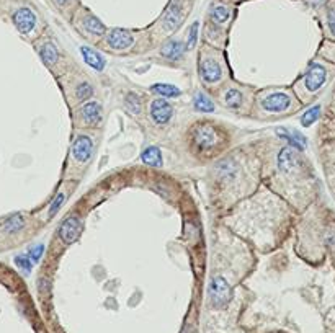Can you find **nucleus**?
I'll use <instances>...</instances> for the list:
<instances>
[{
    "instance_id": "a211bd4d",
    "label": "nucleus",
    "mask_w": 335,
    "mask_h": 333,
    "mask_svg": "<svg viewBox=\"0 0 335 333\" xmlns=\"http://www.w3.org/2000/svg\"><path fill=\"white\" fill-rule=\"evenodd\" d=\"M25 226H27V219H25V216L23 214H13V216H10L4 222L2 232L8 234V235L18 234V232H22V230L25 229Z\"/></svg>"
},
{
    "instance_id": "5701e85b",
    "label": "nucleus",
    "mask_w": 335,
    "mask_h": 333,
    "mask_svg": "<svg viewBox=\"0 0 335 333\" xmlns=\"http://www.w3.org/2000/svg\"><path fill=\"white\" fill-rule=\"evenodd\" d=\"M193 106H195L196 111H200V113H213V111H214V103L211 101V98L206 97L204 93H201V92H198L195 95Z\"/></svg>"
},
{
    "instance_id": "0eeeda50",
    "label": "nucleus",
    "mask_w": 335,
    "mask_h": 333,
    "mask_svg": "<svg viewBox=\"0 0 335 333\" xmlns=\"http://www.w3.org/2000/svg\"><path fill=\"white\" fill-rule=\"evenodd\" d=\"M200 75L204 83L213 85L222 79V64L216 56H201Z\"/></svg>"
},
{
    "instance_id": "bb28decb",
    "label": "nucleus",
    "mask_w": 335,
    "mask_h": 333,
    "mask_svg": "<svg viewBox=\"0 0 335 333\" xmlns=\"http://www.w3.org/2000/svg\"><path fill=\"white\" fill-rule=\"evenodd\" d=\"M93 93V87L92 83L89 82H80L77 83L75 87V101L77 103H83V101H87Z\"/></svg>"
},
{
    "instance_id": "c85d7f7f",
    "label": "nucleus",
    "mask_w": 335,
    "mask_h": 333,
    "mask_svg": "<svg viewBox=\"0 0 335 333\" xmlns=\"http://www.w3.org/2000/svg\"><path fill=\"white\" fill-rule=\"evenodd\" d=\"M319 115H321V106H312V108H309L306 113L301 116V124L304 126V127H307V126H311L312 123H316L317 121V118H319Z\"/></svg>"
},
{
    "instance_id": "423d86ee",
    "label": "nucleus",
    "mask_w": 335,
    "mask_h": 333,
    "mask_svg": "<svg viewBox=\"0 0 335 333\" xmlns=\"http://www.w3.org/2000/svg\"><path fill=\"white\" fill-rule=\"evenodd\" d=\"M325 80H327V71H325V67L314 62V64L309 65V69L306 71L303 80H301V87L307 93H316V92L321 90V87L325 83Z\"/></svg>"
},
{
    "instance_id": "7ed1b4c3",
    "label": "nucleus",
    "mask_w": 335,
    "mask_h": 333,
    "mask_svg": "<svg viewBox=\"0 0 335 333\" xmlns=\"http://www.w3.org/2000/svg\"><path fill=\"white\" fill-rule=\"evenodd\" d=\"M93 150H95V144L90 136H77L71 147V162L75 167L87 165L93 157Z\"/></svg>"
},
{
    "instance_id": "9b49d317",
    "label": "nucleus",
    "mask_w": 335,
    "mask_h": 333,
    "mask_svg": "<svg viewBox=\"0 0 335 333\" xmlns=\"http://www.w3.org/2000/svg\"><path fill=\"white\" fill-rule=\"evenodd\" d=\"M107 45L113 51H126L133 48L134 45V35L121 28H113L107 35Z\"/></svg>"
},
{
    "instance_id": "f3484780",
    "label": "nucleus",
    "mask_w": 335,
    "mask_h": 333,
    "mask_svg": "<svg viewBox=\"0 0 335 333\" xmlns=\"http://www.w3.org/2000/svg\"><path fill=\"white\" fill-rule=\"evenodd\" d=\"M222 103L231 109H237L244 105V93L239 88L229 87L224 93H222Z\"/></svg>"
},
{
    "instance_id": "2eb2a0df",
    "label": "nucleus",
    "mask_w": 335,
    "mask_h": 333,
    "mask_svg": "<svg viewBox=\"0 0 335 333\" xmlns=\"http://www.w3.org/2000/svg\"><path fill=\"white\" fill-rule=\"evenodd\" d=\"M277 136L283 141H286L289 147H295L298 150H304L306 147V138L303 134H299V131H289L286 127H278Z\"/></svg>"
},
{
    "instance_id": "20e7f679",
    "label": "nucleus",
    "mask_w": 335,
    "mask_h": 333,
    "mask_svg": "<svg viewBox=\"0 0 335 333\" xmlns=\"http://www.w3.org/2000/svg\"><path fill=\"white\" fill-rule=\"evenodd\" d=\"M210 301L216 309H224L233 299V289L222 276H213L210 283Z\"/></svg>"
},
{
    "instance_id": "b1692460",
    "label": "nucleus",
    "mask_w": 335,
    "mask_h": 333,
    "mask_svg": "<svg viewBox=\"0 0 335 333\" xmlns=\"http://www.w3.org/2000/svg\"><path fill=\"white\" fill-rule=\"evenodd\" d=\"M124 105L128 109H130V113H133L134 116H139L142 113V100L134 92H130L124 97Z\"/></svg>"
},
{
    "instance_id": "ddd939ff",
    "label": "nucleus",
    "mask_w": 335,
    "mask_h": 333,
    "mask_svg": "<svg viewBox=\"0 0 335 333\" xmlns=\"http://www.w3.org/2000/svg\"><path fill=\"white\" fill-rule=\"evenodd\" d=\"M239 172L240 168L233 157H226L216 164V173L222 183H234L236 178L239 176Z\"/></svg>"
},
{
    "instance_id": "393cba45",
    "label": "nucleus",
    "mask_w": 335,
    "mask_h": 333,
    "mask_svg": "<svg viewBox=\"0 0 335 333\" xmlns=\"http://www.w3.org/2000/svg\"><path fill=\"white\" fill-rule=\"evenodd\" d=\"M211 20L213 23H216V25H222V23H226L229 20V16H231V12H229V8L226 5H222V4H216V5H213L211 8Z\"/></svg>"
},
{
    "instance_id": "4468645a",
    "label": "nucleus",
    "mask_w": 335,
    "mask_h": 333,
    "mask_svg": "<svg viewBox=\"0 0 335 333\" xmlns=\"http://www.w3.org/2000/svg\"><path fill=\"white\" fill-rule=\"evenodd\" d=\"M186 46L180 39H169L164 42V46L160 48V54L164 59L170 62H178L180 59H183Z\"/></svg>"
},
{
    "instance_id": "f8f14e48",
    "label": "nucleus",
    "mask_w": 335,
    "mask_h": 333,
    "mask_svg": "<svg viewBox=\"0 0 335 333\" xmlns=\"http://www.w3.org/2000/svg\"><path fill=\"white\" fill-rule=\"evenodd\" d=\"M12 20L16 30H18L22 35H30V33L36 28V15H34L31 8H27V7L18 8V10L13 13Z\"/></svg>"
},
{
    "instance_id": "aec40b11",
    "label": "nucleus",
    "mask_w": 335,
    "mask_h": 333,
    "mask_svg": "<svg viewBox=\"0 0 335 333\" xmlns=\"http://www.w3.org/2000/svg\"><path fill=\"white\" fill-rule=\"evenodd\" d=\"M141 159L145 165H149V167H156V168H160L162 167V153L160 150L156 147V146H149V147H145L141 153Z\"/></svg>"
},
{
    "instance_id": "7c9ffc66",
    "label": "nucleus",
    "mask_w": 335,
    "mask_h": 333,
    "mask_svg": "<svg viewBox=\"0 0 335 333\" xmlns=\"http://www.w3.org/2000/svg\"><path fill=\"white\" fill-rule=\"evenodd\" d=\"M43 253H45V245L38 243V245L31 247V249L28 250V257L31 258L33 263H39V260H41V257H43Z\"/></svg>"
},
{
    "instance_id": "1a4fd4ad",
    "label": "nucleus",
    "mask_w": 335,
    "mask_h": 333,
    "mask_svg": "<svg viewBox=\"0 0 335 333\" xmlns=\"http://www.w3.org/2000/svg\"><path fill=\"white\" fill-rule=\"evenodd\" d=\"M79 119L85 127H97L103 121V108L98 101H87L79 109Z\"/></svg>"
},
{
    "instance_id": "39448f33",
    "label": "nucleus",
    "mask_w": 335,
    "mask_h": 333,
    "mask_svg": "<svg viewBox=\"0 0 335 333\" xmlns=\"http://www.w3.org/2000/svg\"><path fill=\"white\" fill-rule=\"evenodd\" d=\"M82 230H83V219L74 212V214L67 216L61 222L57 234H59V238H61V242L64 245H71V243L79 240Z\"/></svg>"
},
{
    "instance_id": "2f4dec72",
    "label": "nucleus",
    "mask_w": 335,
    "mask_h": 333,
    "mask_svg": "<svg viewBox=\"0 0 335 333\" xmlns=\"http://www.w3.org/2000/svg\"><path fill=\"white\" fill-rule=\"evenodd\" d=\"M196 35H198V23H195L192 25V28L190 31H188V39H186V51L188 49H192L195 46V42H196Z\"/></svg>"
},
{
    "instance_id": "412c9836",
    "label": "nucleus",
    "mask_w": 335,
    "mask_h": 333,
    "mask_svg": "<svg viewBox=\"0 0 335 333\" xmlns=\"http://www.w3.org/2000/svg\"><path fill=\"white\" fill-rule=\"evenodd\" d=\"M39 57L46 65H54L59 61V51L53 42L48 41L39 48Z\"/></svg>"
},
{
    "instance_id": "9d476101",
    "label": "nucleus",
    "mask_w": 335,
    "mask_h": 333,
    "mask_svg": "<svg viewBox=\"0 0 335 333\" xmlns=\"http://www.w3.org/2000/svg\"><path fill=\"white\" fill-rule=\"evenodd\" d=\"M180 21H182V4H180V0H172L160 20L162 31H164L165 35L175 31L178 28Z\"/></svg>"
},
{
    "instance_id": "473e14b6",
    "label": "nucleus",
    "mask_w": 335,
    "mask_h": 333,
    "mask_svg": "<svg viewBox=\"0 0 335 333\" xmlns=\"http://www.w3.org/2000/svg\"><path fill=\"white\" fill-rule=\"evenodd\" d=\"M327 20H329V30H330L332 35L335 36V8H332V10H329Z\"/></svg>"
},
{
    "instance_id": "4be33fe9",
    "label": "nucleus",
    "mask_w": 335,
    "mask_h": 333,
    "mask_svg": "<svg viewBox=\"0 0 335 333\" xmlns=\"http://www.w3.org/2000/svg\"><path fill=\"white\" fill-rule=\"evenodd\" d=\"M82 27H83L85 31L90 33V35H93V36H103V33H105V27H103V23L93 15H85L83 16Z\"/></svg>"
},
{
    "instance_id": "dca6fc26",
    "label": "nucleus",
    "mask_w": 335,
    "mask_h": 333,
    "mask_svg": "<svg viewBox=\"0 0 335 333\" xmlns=\"http://www.w3.org/2000/svg\"><path fill=\"white\" fill-rule=\"evenodd\" d=\"M296 164H298V160H296V156H295V152L293 149H291L289 146L285 147L281 152H280V157H278V165H280V170L283 173H293V170H296Z\"/></svg>"
},
{
    "instance_id": "72a5a7b5",
    "label": "nucleus",
    "mask_w": 335,
    "mask_h": 333,
    "mask_svg": "<svg viewBox=\"0 0 335 333\" xmlns=\"http://www.w3.org/2000/svg\"><path fill=\"white\" fill-rule=\"evenodd\" d=\"M54 2H56L57 5H61V7H64V5H67V4H69V0H54Z\"/></svg>"
},
{
    "instance_id": "a878e982",
    "label": "nucleus",
    "mask_w": 335,
    "mask_h": 333,
    "mask_svg": "<svg viewBox=\"0 0 335 333\" xmlns=\"http://www.w3.org/2000/svg\"><path fill=\"white\" fill-rule=\"evenodd\" d=\"M151 90L154 93H159V95L165 97V98H175L182 93L180 88H177L175 85H170V83H156V85H152Z\"/></svg>"
},
{
    "instance_id": "f03ea898",
    "label": "nucleus",
    "mask_w": 335,
    "mask_h": 333,
    "mask_svg": "<svg viewBox=\"0 0 335 333\" xmlns=\"http://www.w3.org/2000/svg\"><path fill=\"white\" fill-rule=\"evenodd\" d=\"M192 141L195 149L201 153H211L221 146V136L210 124H198L193 129Z\"/></svg>"
},
{
    "instance_id": "6e6552de",
    "label": "nucleus",
    "mask_w": 335,
    "mask_h": 333,
    "mask_svg": "<svg viewBox=\"0 0 335 333\" xmlns=\"http://www.w3.org/2000/svg\"><path fill=\"white\" fill-rule=\"evenodd\" d=\"M149 116L154 124L165 126L170 123L172 116H174V106H172L165 98H156L151 101Z\"/></svg>"
},
{
    "instance_id": "c756f323",
    "label": "nucleus",
    "mask_w": 335,
    "mask_h": 333,
    "mask_svg": "<svg viewBox=\"0 0 335 333\" xmlns=\"http://www.w3.org/2000/svg\"><path fill=\"white\" fill-rule=\"evenodd\" d=\"M15 264L18 267L23 273H30L31 270H33V261H31V258L28 257V253L25 255V253H22V255H16L15 257Z\"/></svg>"
},
{
    "instance_id": "cd10ccee",
    "label": "nucleus",
    "mask_w": 335,
    "mask_h": 333,
    "mask_svg": "<svg viewBox=\"0 0 335 333\" xmlns=\"http://www.w3.org/2000/svg\"><path fill=\"white\" fill-rule=\"evenodd\" d=\"M66 199H67V193H66V191H59L57 196L54 198V201L51 203L49 209H48V217H49V219L54 217V216L57 214V211L61 209V206L66 203Z\"/></svg>"
},
{
    "instance_id": "f257e3e1",
    "label": "nucleus",
    "mask_w": 335,
    "mask_h": 333,
    "mask_svg": "<svg viewBox=\"0 0 335 333\" xmlns=\"http://www.w3.org/2000/svg\"><path fill=\"white\" fill-rule=\"evenodd\" d=\"M259 106L267 115H280V113L293 111L295 100L293 95L288 92H281V90L267 92L259 98Z\"/></svg>"
},
{
    "instance_id": "6ab92c4d",
    "label": "nucleus",
    "mask_w": 335,
    "mask_h": 333,
    "mask_svg": "<svg viewBox=\"0 0 335 333\" xmlns=\"http://www.w3.org/2000/svg\"><path fill=\"white\" fill-rule=\"evenodd\" d=\"M80 51H82V56L85 59V62H87L90 67H93L95 71L105 69V59H103L101 54H98L97 51H93V49H90L87 46H82Z\"/></svg>"
}]
</instances>
